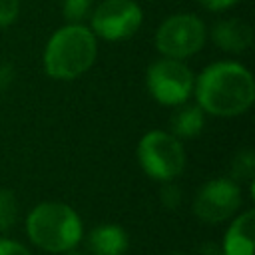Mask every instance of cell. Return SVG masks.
I'll use <instances>...</instances> for the list:
<instances>
[{
	"label": "cell",
	"instance_id": "1",
	"mask_svg": "<svg viewBox=\"0 0 255 255\" xmlns=\"http://www.w3.org/2000/svg\"><path fill=\"white\" fill-rule=\"evenodd\" d=\"M197 106L219 118H233L247 112L255 100L251 72L239 62H215L203 68L193 84Z\"/></svg>",
	"mask_w": 255,
	"mask_h": 255
},
{
	"label": "cell",
	"instance_id": "2",
	"mask_svg": "<svg viewBox=\"0 0 255 255\" xmlns=\"http://www.w3.org/2000/svg\"><path fill=\"white\" fill-rule=\"evenodd\" d=\"M98 56L96 34L84 24H68L52 34L44 48V72L54 80H74L86 74Z\"/></svg>",
	"mask_w": 255,
	"mask_h": 255
},
{
	"label": "cell",
	"instance_id": "3",
	"mask_svg": "<svg viewBox=\"0 0 255 255\" xmlns=\"http://www.w3.org/2000/svg\"><path fill=\"white\" fill-rule=\"evenodd\" d=\"M28 239L48 251V253H66L76 249L84 235V225L80 215L66 203L44 201L38 203L26 217Z\"/></svg>",
	"mask_w": 255,
	"mask_h": 255
},
{
	"label": "cell",
	"instance_id": "4",
	"mask_svg": "<svg viewBox=\"0 0 255 255\" xmlns=\"http://www.w3.org/2000/svg\"><path fill=\"white\" fill-rule=\"evenodd\" d=\"M139 167L155 181H173L185 167V151L181 139L169 131H147L135 149Z\"/></svg>",
	"mask_w": 255,
	"mask_h": 255
},
{
	"label": "cell",
	"instance_id": "5",
	"mask_svg": "<svg viewBox=\"0 0 255 255\" xmlns=\"http://www.w3.org/2000/svg\"><path fill=\"white\" fill-rule=\"evenodd\" d=\"M205 38L207 30L201 18L195 14H173L159 24L153 44L163 58L185 60L203 48Z\"/></svg>",
	"mask_w": 255,
	"mask_h": 255
},
{
	"label": "cell",
	"instance_id": "6",
	"mask_svg": "<svg viewBox=\"0 0 255 255\" xmlns=\"http://www.w3.org/2000/svg\"><path fill=\"white\" fill-rule=\"evenodd\" d=\"M195 78L191 70L183 64V60L175 58H159L155 60L145 74L147 92L161 106H179L189 100L193 94Z\"/></svg>",
	"mask_w": 255,
	"mask_h": 255
},
{
	"label": "cell",
	"instance_id": "7",
	"mask_svg": "<svg viewBox=\"0 0 255 255\" xmlns=\"http://www.w3.org/2000/svg\"><path fill=\"white\" fill-rule=\"evenodd\" d=\"M143 22V12L135 0H104L90 14V30L96 38L122 42L131 38Z\"/></svg>",
	"mask_w": 255,
	"mask_h": 255
},
{
	"label": "cell",
	"instance_id": "8",
	"mask_svg": "<svg viewBox=\"0 0 255 255\" xmlns=\"http://www.w3.org/2000/svg\"><path fill=\"white\" fill-rule=\"evenodd\" d=\"M243 195L231 177H215L201 185L193 199V213L203 223H221L237 213Z\"/></svg>",
	"mask_w": 255,
	"mask_h": 255
},
{
	"label": "cell",
	"instance_id": "9",
	"mask_svg": "<svg viewBox=\"0 0 255 255\" xmlns=\"http://www.w3.org/2000/svg\"><path fill=\"white\" fill-rule=\"evenodd\" d=\"M211 40L217 48L231 54H239L251 46L253 30L245 20L227 18V20L215 22V26L211 28Z\"/></svg>",
	"mask_w": 255,
	"mask_h": 255
},
{
	"label": "cell",
	"instance_id": "10",
	"mask_svg": "<svg viewBox=\"0 0 255 255\" xmlns=\"http://www.w3.org/2000/svg\"><path fill=\"white\" fill-rule=\"evenodd\" d=\"M255 211L247 209L233 219L223 237V255H253Z\"/></svg>",
	"mask_w": 255,
	"mask_h": 255
},
{
	"label": "cell",
	"instance_id": "11",
	"mask_svg": "<svg viewBox=\"0 0 255 255\" xmlns=\"http://www.w3.org/2000/svg\"><path fill=\"white\" fill-rule=\"evenodd\" d=\"M129 239L124 227L116 223H102L88 233V249L92 255H124Z\"/></svg>",
	"mask_w": 255,
	"mask_h": 255
},
{
	"label": "cell",
	"instance_id": "12",
	"mask_svg": "<svg viewBox=\"0 0 255 255\" xmlns=\"http://www.w3.org/2000/svg\"><path fill=\"white\" fill-rule=\"evenodd\" d=\"M205 126V112L195 104H179L175 106V112L169 122V133L177 139H193L203 131Z\"/></svg>",
	"mask_w": 255,
	"mask_h": 255
},
{
	"label": "cell",
	"instance_id": "13",
	"mask_svg": "<svg viewBox=\"0 0 255 255\" xmlns=\"http://www.w3.org/2000/svg\"><path fill=\"white\" fill-rule=\"evenodd\" d=\"M253 175H255V157L251 149H241L233 163H231V179L233 181H245V183H253Z\"/></svg>",
	"mask_w": 255,
	"mask_h": 255
},
{
	"label": "cell",
	"instance_id": "14",
	"mask_svg": "<svg viewBox=\"0 0 255 255\" xmlns=\"http://www.w3.org/2000/svg\"><path fill=\"white\" fill-rule=\"evenodd\" d=\"M16 217H18V201L14 191L0 189V231L12 229Z\"/></svg>",
	"mask_w": 255,
	"mask_h": 255
},
{
	"label": "cell",
	"instance_id": "15",
	"mask_svg": "<svg viewBox=\"0 0 255 255\" xmlns=\"http://www.w3.org/2000/svg\"><path fill=\"white\" fill-rule=\"evenodd\" d=\"M92 14V0H62V16L68 24H84Z\"/></svg>",
	"mask_w": 255,
	"mask_h": 255
},
{
	"label": "cell",
	"instance_id": "16",
	"mask_svg": "<svg viewBox=\"0 0 255 255\" xmlns=\"http://www.w3.org/2000/svg\"><path fill=\"white\" fill-rule=\"evenodd\" d=\"M20 12V0H0V28H8Z\"/></svg>",
	"mask_w": 255,
	"mask_h": 255
},
{
	"label": "cell",
	"instance_id": "17",
	"mask_svg": "<svg viewBox=\"0 0 255 255\" xmlns=\"http://www.w3.org/2000/svg\"><path fill=\"white\" fill-rule=\"evenodd\" d=\"M165 185L161 187L159 195H161V201L167 205V207H177L181 203V191L179 187H175L171 181H163Z\"/></svg>",
	"mask_w": 255,
	"mask_h": 255
},
{
	"label": "cell",
	"instance_id": "18",
	"mask_svg": "<svg viewBox=\"0 0 255 255\" xmlns=\"http://www.w3.org/2000/svg\"><path fill=\"white\" fill-rule=\"evenodd\" d=\"M0 255H32V253L22 243L8 237H0Z\"/></svg>",
	"mask_w": 255,
	"mask_h": 255
},
{
	"label": "cell",
	"instance_id": "19",
	"mask_svg": "<svg viewBox=\"0 0 255 255\" xmlns=\"http://www.w3.org/2000/svg\"><path fill=\"white\" fill-rule=\"evenodd\" d=\"M205 10H209V12H223V10H227V8H231V6H235V4H239L241 0H197Z\"/></svg>",
	"mask_w": 255,
	"mask_h": 255
},
{
	"label": "cell",
	"instance_id": "20",
	"mask_svg": "<svg viewBox=\"0 0 255 255\" xmlns=\"http://www.w3.org/2000/svg\"><path fill=\"white\" fill-rule=\"evenodd\" d=\"M197 255H223V251L215 243H203V245H199Z\"/></svg>",
	"mask_w": 255,
	"mask_h": 255
},
{
	"label": "cell",
	"instance_id": "21",
	"mask_svg": "<svg viewBox=\"0 0 255 255\" xmlns=\"http://www.w3.org/2000/svg\"><path fill=\"white\" fill-rule=\"evenodd\" d=\"M64 255H86V253H80V251H76V249H70V251H66Z\"/></svg>",
	"mask_w": 255,
	"mask_h": 255
},
{
	"label": "cell",
	"instance_id": "22",
	"mask_svg": "<svg viewBox=\"0 0 255 255\" xmlns=\"http://www.w3.org/2000/svg\"><path fill=\"white\" fill-rule=\"evenodd\" d=\"M167 255H183V253H167Z\"/></svg>",
	"mask_w": 255,
	"mask_h": 255
}]
</instances>
